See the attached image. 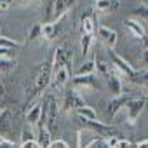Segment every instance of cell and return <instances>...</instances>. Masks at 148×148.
I'll list each match as a JSON object with an SVG mask.
<instances>
[{
    "label": "cell",
    "mask_w": 148,
    "mask_h": 148,
    "mask_svg": "<svg viewBox=\"0 0 148 148\" xmlns=\"http://www.w3.org/2000/svg\"><path fill=\"white\" fill-rule=\"evenodd\" d=\"M75 122L80 124L82 129L91 131L92 134H98V138L108 139V138H113V136H119V138H120V134H122L117 127H113L112 124H105V122H101V120H87V119L77 115V120H75Z\"/></svg>",
    "instance_id": "1"
},
{
    "label": "cell",
    "mask_w": 148,
    "mask_h": 148,
    "mask_svg": "<svg viewBox=\"0 0 148 148\" xmlns=\"http://www.w3.org/2000/svg\"><path fill=\"white\" fill-rule=\"evenodd\" d=\"M51 80H52V63L51 61H44L42 66L38 68L37 75H35V80H33V92H32V98H40L42 92H45V89L51 86Z\"/></svg>",
    "instance_id": "2"
},
{
    "label": "cell",
    "mask_w": 148,
    "mask_h": 148,
    "mask_svg": "<svg viewBox=\"0 0 148 148\" xmlns=\"http://www.w3.org/2000/svg\"><path fill=\"white\" fill-rule=\"evenodd\" d=\"M131 98H136L132 92H127V94H120V96H115L113 99H106V101H101V112L105 115V124H110L113 120V117L125 106V103L131 99Z\"/></svg>",
    "instance_id": "3"
},
{
    "label": "cell",
    "mask_w": 148,
    "mask_h": 148,
    "mask_svg": "<svg viewBox=\"0 0 148 148\" xmlns=\"http://www.w3.org/2000/svg\"><path fill=\"white\" fill-rule=\"evenodd\" d=\"M66 68L70 73L73 71V49L70 44H61L54 51V61H52V71Z\"/></svg>",
    "instance_id": "4"
},
{
    "label": "cell",
    "mask_w": 148,
    "mask_h": 148,
    "mask_svg": "<svg viewBox=\"0 0 148 148\" xmlns=\"http://www.w3.org/2000/svg\"><path fill=\"white\" fill-rule=\"evenodd\" d=\"M145 106H146V99H145L143 96L131 98V99L125 103L124 110H125V119H127V124H129V125H134V124H136V120L139 119V115H141V112L145 110Z\"/></svg>",
    "instance_id": "5"
},
{
    "label": "cell",
    "mask_w": 148,
    "mask_h": 148,
    "mask_svg": "<svg viewBox=\"0 0 148 148\" xmlns=\"http://www.w3.org/2000/svg\"><path fill=\"white\" fill-rule=\"evenodd\" d=\"M14 131V110L11 106H5L0 110V138L11 139Z\"/></svg>",
    "instance_id": "6"
},
{
    "label": "cell",
    "mask_w": 148,
    "mask_h": 148,
    "mask_svg": "<svg viewBox=\"0 0 148 148\" xmlns=\"http://www.w3.org/2000/svg\"><path fill=\"white\" fill-rule=\"evenodd\" d=\"M49 96V103H47V119H45V129L54 134L58 131V112H59V105L58 99L52 92H47Z\"/></svg>",
    "instance_id": "7"
},
{
    "label": "cell",
    "mask_w": 148,
    "mask_h": 148,
    "mask_svg": "<svg viewBox=\"0 0 148 148\" xmlns=\"http://www.w3.org/2000/svg\"><path fill=\"white\" fill-rule=\"evenodd\" d=\"M108 56H110V59H112V66H113L115 70H119L122 75H125V79H132V77H134L136 68H134L129 61H125V58H122L120 54H117L113 49H108Z\"/></svg>",
    "instance_id": "8"
},
{
    "label": "cell",
    "mask_w": 148,
    "mask_h": 148,
    "mask_svg": "<svg viewBox=\"0 0 148 148\" xmlns=\"http://www.w3.org/2000/svg\"><path fill=\"white\" fill-rule=\"evenodd\" d=\"M82 106H86V101H84V98L79 94V91L70 89V91L64 92V96H63V112H66V113L77 112V110L82 108Z\"/></svg>",
    "instance_id": "9"
},
{
    "label": "cell",
    "mask_w": 148,
    "mask_h": 148,
    "mask_svg": "<svg viewBox=\"0 0 148 148\" xmlns=\"http://www.w3.org/2000/svg\"><path fill=\"white\" fill-rule=\"evenodd\" d=\"M71 86L75 91H86V89H99L98 79L92 75H73L71 77Z\"/></svg>",
    "instance_id": "10"
},
{
    "label": "cell",
    "mask_w": 148,
    "mask_h": 148,
    "mask_svg": "<svg viewBox=\"0 0 148 148\" xmlns=\"http://www.w3.org/2000/svg\"><path fill=\"white\" fill-rule=\"evenodd\" d=\"M40 112H42L40 98H37V99H33L30 105H26V108H25V115H26V122H28V125H32V127L38 125V122H40Z\"/></svg>",
    "instance_id": "11"
},
{
    "label": "cell",
    "mask_w": 148,
    "mask_h": 148,
    "mask_svg": "<svg viewBox=\"0 0 148 148\" xmlns=\"http://www.w3.org/2000/svg\"><path fill=\"white\" fill-rule=\"evenodd\" d=\"M124 26L129 30V33H131V37H134V38H138V40H141L146 47H148V40H146V33H145V28L141 26V23L139 21H136V19H124Z\"/></svg>",
    "instance_id": "12"
},
{
    "label": "cell",
    "mask_w": 148,
    "mask_h": 148,
    "mask_svg": "<svg viewBox=\"0 0 148 148\" xmlns=\"http://www.w3.org/2000/svg\"><path fill=\"white\" fill-rule=\"evenodd\" d=\"M77 0H54V18H52V23H59L66 14L68 11L75 5Z\"/></svg>",
    "instance_id": "13"
},
{
    "label": "cell",
    "mask_w": 148,
    "mask_h": 148,
    "mask_svg": "<svg viewBox=\"0 0 148 148\" xmlns=\"http://www.w3.org/2000/svg\"><path fill=\"white\" fill-rule=\"evenodd\" d=\"M96 30H98V38H99L108 49H113L115 44H117V38H119L117 32L112 30V28H108V26H98Z\"/></svg>",
    "instance_id": "14"
},
{
    "label": "cell",
    "mask_w": 148,
    "mask_h": 148,
    "mask_svg": "<svg viewBox=\"0 0 148 148\" xmlns=\"http://www.w3.org/2000/svg\"><path fill=\"white\" fill-rule=\"evenodd\" d=\"M70 75H71V73H70L66 68H59V70L52 71V80H51V84H52L56 89H58V87H63V86L68 82Z\"/></svg>",
    "instance_id": "15"
},
{
    "label": "cell",
    "mask_w": 148,
    "mask_h": 148,
    "mask_svg": "<svg viewBox=\"0 0 148 148\" xmlns=\"http://www.w3.org/2000/svg\"><path fill=\"white\" fill-rule=\"evenodd\" d=\"M105 80H106L108 89L112 91V94H113V96H120V94H124V84H122V80L119 79V75L112 73V75H110V77H106Z\"/></svg>",
    "instance_id": "16"
},
{
    "label": "cell",
    "mask_w": 148,
    "mask_h": 148,
    "mask_svg": "<svg viewBox=\"0 0 148 148\" xmlns=\"http://www.w3.org/2000/svg\"><path fill=\"white\" fill-rule=\"evenodd\" d=\"M61 30L59 23H44L42 25V38L45 40H54Z\"/></svg>",
    "instance_id": "17"
},
{
    "label": "cell",
    "mask_w": 148,
    "mask_h": 148,
    "mask_svg": "<svg viewBox=\"0 0 148 148\" xmlns=\"http://www.w3.org/2000/svg\"><path fill=\"white\" fill-rule=\"evenodd\" d=\"M120 0H96L94 11L96 12H110V11H117L119 9Z\"/></svg>",
    "instance_id": "18"
},
{
    "label": "cell",
    "mask_w": 148,
    "mask_h": 148,
    "mask_svg": "<svg viewBox=\"0 0 148 148\" xmlns=\"http://www.w3.org/2000/svg\"><path fill=\"white\" fill-rule=\"evenodd\" d=\"M94 61H96V71L99 73L103 79L110 77L112 73H113V66H112V64H108L106 61H101V59H98V58H96Z\"/></svg>",
    "instance_id": "19"
},
{
    "label": "cell",
    "mask_w": 148,
    "mask_h": 148,
    "mask_svg": "<svg viewBox=\"0 0 148 148\" xmlns=\"http://www.w3.org/2000/svg\"><path fill=\"white\" fill-rule=\"evenodd\" d=\"M94 71H96V61L94 59H89V61H84L79 66V70H77L75 75H92Z\"/></svg>",
    "instance_id": "20"
},
{
    "label": "cell",
    "mask_w": 148,
    "mask_h": 148,
    "mask_svg": "<svg viewBox=\"0 0 148 148\" xmlns=\"http://www.w3.org/2000/svg\"><path fill=\"white\" fill-rule=\"evenodd\" d=\"M79 117H84V119H87V120H98V112L94 110V108H91V106H82V108H79L77 112H75Z\"/></svg>",
    "instance_id": "21"
},
{
    "label": "cell",
    "mask_w": 148,
    "mask_h": 148,
    "mask_svg": "<svg viewBox=\"0 0 148 148\" xmlns=\"http://www.w3.org/2000/svg\"><path fill=\"white\" fill-rule=\"evenodd\" d=\"M23 44L9 38V37H0V49H9V51H14V49H21Z\"/></svg>",
    "instance_id": "22"
},
{
    "label": "cell",
    "mask_w": 148,
    "mask_h": 148,
    "mask_svg": "<svg viewBox=\"0 0 148 148\" xmlns=\"http://www.w3.org/2000/svg\"><path fill=\"white\" fill-rule=\"evenodd\" d=\"M91 45H92V35H91V33H82V37H80V47H82V54H84V58L89 54Z\"/></svg>",
    "instance_id": "23"
},
{
    "label": "cell",
    "mask_w": 148,
    "mask_h": 148,
    "mask_svg": "<svg viewBox=\"0 0 148 148\" xmlns=\"http://www.w3.org/2000/svg\"><path fill=\"white\" fill-rule=\"evenodd\" d=\"M16 64H18L16 59H11V58H0V73H5V71L14 70Z\"/></svg>",
    "instance_id": "24"
},
{
    "label": "cell",
    "mask_w": 148,
    "mask_h": 148,
    "mask_svg": "<svg viewBox=\"0 0 148 148\" xmlns=\"http://www.w3.org/2000/svg\"><path fill=\"white\" fill-rule=\"evenodd\" d=\"M42 38V25L40 23H35L32 28H30V33H28V42H35Z\"/></svg>",
    "instance_id": "25"
},
{
    "label": "cell",
    "mask_w": 148,
    "mask_h": 148,
    "mask_svg": "<svg viewBox=\"0 0 148 148\" xmlns=\"http://www.w3.org/2000/svg\"><path fill=\"white\" fill-rule=\"evenodd\" d=\"M45 19L44 23H52V18H54V0H45Z\"/></svg>",
    "instance_id": "26"
},
{
    "label": "cell",
    "mask_w": 148,
    "mask_h": 148,
    "mask_svg": "<svg viewBox=\"0 0 148 148\" xmlns=\"http://www.w3.org/2000/svg\"><path fill=\"white\" fill-rule=\"evenodd\" d=\"M33 139H37V136H35V132H33V127H32V125H25V127H23V132H21V143H25V141H33Z\"/></svg>",
    "instance_id": "27"
},
{
    "label": "cell",
    "mask_w": 148,
    "mask_h": 148,
    "mask_svg": "<svg viewBox=\"0 0 148 148\" xmlns=\"http://www.w3.org/2000/svg\"><path fill=\"white\" fill-rule=\"evenodd\" d=\"M132 16L138 18V19H146V21H148V5L141 4L139 7L132 9Z\"/></svg>",
    "instance_id": "28"
},
{
    "label": "cell",
    "mask_w": 148,
    "mask_h": 148,
    "mask_svg": "<svg viewBox=\"0 0 148 148\" xmlns=\"http://www.w3.org/2000/svg\"><path fill=\"white\" fill-rule=\"evenodd\" d=\"M87 148H110V145H108V141L105 138H94L87 145Z\"/></svg>",
    "instance_id": "29"
},
{
    "label": "cell",
    "mask_w": 148,
    "mask_h": 148,
    "mask_svg": "<svg viewBox=\"0 0 148 148\" xmlns=\"http://www.w3.org/2000/svg\"><path fill=\"white\" fill-rule=\"evenodd\" d=\"M49 148H70V146H68V143H66L64 139L56 138V139H52V141L49 143Z\"/></svg>",
    "instance_id": "30"
},
{
    "label": "cell",
    "mask_w": 148,
    "mask_h": 148,
    "mask_svg": "<svg viewBox=\"0 0 148 148\" xmlns=\"http://www.w3.org/2000/svg\"><path fill=\"white\" fill-rule=\"evenodd\" d=\"M113 148H132V143L129 141V139H124V138H120L117 143H115V146Z\"/></svg>",
    "instance_id": "31"
},
{
    "label": "cell",
    "mask_w": 148,
    "mask_h": 148,
    "mask_svg": "<svg viewBox=\"0 0 148 148\" xmlns=\"http://www.w3.org/2000/svg\"><path fill=\"white\" fill-rule=\"evenodd\" d=\"M19 148H42V146H40V143H38L37 139H33V141H25V143H21Z\"/></svg>",
    "instance_id": "32"
},
{
    "label": "cell",
    "mask_w": 148,
    "mask_h": 148,
    "mask_svg": "<svg viewBox=\"0 0 148 148\" xmlns=\"http://www.w3.org/2000/svg\"><path fill=\"white\" fill-rule=\"evenodd\" d=\"M0 148H19L12 139H2L0 141Z\"/></svg>",
    "instance_id": "33"
},
{
    "label": "cell",
    "mask_w": 148,
    "mask_h": 148,
    "mask_svg": "<svg viewBox=\"0 0 148 148\" xmlns=\"http://www.w3.org/2000/svg\"><path fill=\"white\" fill-rule=\"evenodd\" d=\"M141 63H143V66H148V47H145L141 52Z\"/></svg>",
    "instance_id": "34"
},
{
    "label": "cell",
    "mask_w": 148,
    "mask_h": 148,
    "mask_svg": "<svg viewBox=\"0 0 148 148\" xmlns=\"http://www.w3.org/2000/svg\"><path fill=\"white\" fill-rule=\"evenodd\" d=\"M12 4V0H0V11H7Z\"/></svg>",
    "instance_id": "35"
},
{
    "label": "cell",
    "mask_w": 148,
    "mask_h": 148,
    "mask_svg": "<svg viewBox=\"0 0 148 148\" xmlns=\"http://www.w3.org/2000/svg\"><path fill=\"white\" fill-rule=\"evenodd\" d=\"M136 148H148V139H143L136 145Z\"/></svg>",
    "instance_id": "36"
},
{
    "label": "cell",
    "mask_w": 148,
    "mask_h": 148,
    "mask_svg": "<svg viewBox=\"0 0 148 148\" xmlns=\"http://www.w3.org/2000/svg\"><path fill=\"white\" fill-rule=\"evenodd\" d=\"M5 98V87H4V84L0 82V101H2Z\"/></svg>",
    "instance_id": "37"
},
{
    "label": "cell",
    "mask_w": 148,
    "mask_h": 148,
    "mask_svg": "<svg viewBox=\"0 0 148 148\" xmlns=\"http://www.w3.org/2000/svg\"><path fill=\"white\" fill-rule=\"evenodd\" d=\"M143 98H145V99H146V101H148V92H146V94H145V96H143Z\"/></svg>",
    "instance_id": "38"
},
{
    "label": "cell",
    "mask_w": 148,
    "mask_h": 148,
    "mask_svg": "<svg viewBox=\"0 0 148 148\" xmlns=\"http://www.w3.org/2000/svg\"><path fill=\"white\" fill-rule=\"evenodd\" d=\"M143 4H145V5H148V0H143Z\"/></svg>",
    "instance_id": "39"
},
{
    "label": "cell",
    "mask_w": 148,
    "mask_h": 148,
    "mask_svg": "<svg viewBox=\"0 0 148 148\" xmlns=\"http://www.w3.org/2000/svg\"><path fill=\"white\" fill-rule=\"evenodd\" d=\"M0 103H2V101H0Z\"/></svg>",
    "instance_id": "40"
}]
</instances>
